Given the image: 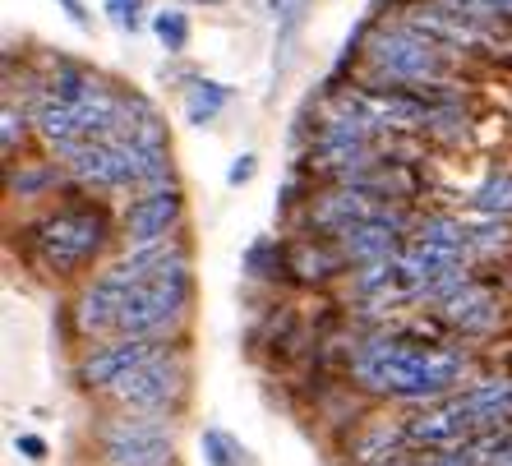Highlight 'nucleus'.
Instances as JSON below:
<instances>
[{"label": "nucleus", "mask_w": 512, "mask_h": 466, "mask_svg": "<svg viewBox=\"0 0 512 466\" xmlns=\"http://www.w3.org/2000/svg\"><path fill=\"white\" fill-rule=\"evenodd\" d=\"M351 370H356L360 388H370V393L402 397V402H434L457 388L462 356L406 347V342H365Z\"/></svg>", "instance_id": "nucleus-1"}, {"label": "nucleus", "mask_w": 512, "mask_h": 466, "mask_svg": "<svg viewBox=\"0 0 512 466\" xmlns=\"http://www.w3.org/2000/svg\"><path fill=\"white\" fill-rule=\"evenodd\" d=\"M185 305H190V259L180 254L167 268H157L153 277H143L125 291V305H120V337H162L185 319Z\"/></svg>", "instance_id": "nucleus-2"}, {"label": "nucleus", "mask_w": 512, "mask_h": 466, "mask_svg": "<svg viewBox=\"0 0 512 466\" xmlns=\"http://www.w3.org/2000/svg\"><path fill=\"white\" fill-rule=\"evenodd\" d=\"M107 245V217L97 208H60L33 227V250L51 273H79Z\"/></svg>", "instance_id": "nucleus-3"}, {"label": "nucleus", "mask_w": 512, "mask_h": 466, "mask_svg": "<svg viewBox=\"0 0 512 466\" xmlns=\"http://www.w3.org/2000/svg\"><path fill=\"white\" fill-rule=\"evenodd\" d=\"M107 466H171L176 462V430L167 416H111L97 434Z\"/></svg>", "instance_id": "nucleus-4"}, {"label": "nucleus", "mask_w": 512, "mask_h": 466, "mask_svg": "<svg viewBox=\"0 0 512 466\" xmlns=\"http://www.w3.org/2000/svg\"><path fill=\"white\" fill-rule=\"evenodd\" d=\"M370 65L393 84H434L443 74V47L434 37L416 33V24L388 28L370 42Z\"/></svg>", "instance_id": "nucleus-5"}, {"label": "nucleus", "mask_w": 512, "mask_h": 466, "mask_svg": "<svg viewBox=\"0 0 512 466\" xmlns=\"http://www.w3.org/2000/svg\"><path fill=\"white\" fill-rule=\"evenodd\" d=\"M107 397L116 402L120 411H139V416H167L180 397H185V360L162 351V356H153L148 365H139V370L120 383V388H111Z\"/></svg>", "instance_id": "nucleus-6"}, {"label": "nucleus", "mask_w": 512, "mask_h": 466, "mask_svg": "<svg viewBox=\"0 0 512 466\" xmlns=\"http://www.w3.org/2000/svg\"><path fill=\"white\" fill-rule=\"evenodd\" d=\"M65 167L79 185L88 190H134V162H130V148L120 139H88V144L70 148Z\"/></svg>", "instance_id": "nucleus-7"}, {"label": "nucleus", "mask_w": 512, "mask_h": 466, "mask_svg": "<svg viewBox=\"0 0 512 466\" xmlns=\"http://www.w3.org/2000/svg\"><path fill=\"white\" fill-rule=\"evenodd\" d=\"M162 342L153 337H120V342H107V347H93L79 365V379L93 388V393H111L120 383L130 379L139 365H148L153 356H162Z\"/></svg>", "instance_id": "nucleus-8"}, {"label": "nucleus", "mask_w": 512, "mask_h": 466, "mask_svg": "<svg viewBox=\"0 0 512 466\" xmlns=\"http://www.w3.org/2000/svg\"><path fill=\"white\" fill-rule=\"evenodd\" d=\"M134 282L120 268H111V273H102L93 282V287L79 296V310H74V323H79V333L84 337H107L120 328V305H125V291H130Z\"/></svg>", "instance_id": "nucleus-9"}, {"label": "nucleus", "mask_w": 512, "mask_h": 466, "mask_svg": "<svg viewBox=\"0 0 512 466\" xmlns=\"http://www.w3.org/2000/svg\"><path fill=\"white\" fill-rule=\"evenodd\" d=\"M180 213H185V204H180L176 185H171V190L139 194V199L125 208V240H130V245H153V240H167L171 231H176Z\"/></svg>", "instance_id": "nucleus-10"}, {"label": "nucleus", "mask_w": 512, "mask_h": 466, "mask_svg": "<svg viewBox=\"0 0 512 466\" xmlns=\"http://www.w3.org/2000/svg\"><path fill=\"white\" fill-rule=\"evenodd\" d=\"M397 231H402V217L397 213H374V217H365V222H356V227L337 231V245H342L346 259L374 263V259H388V254H393Z\"/></svg>", "instance_id": "nucleus-11"}, {"label": "nucleus", "mask_w": 512, "mask_h": 466, "mask_svg": "<svg viewBox=\"0 0 512 466\" xmlns=\"http://www.w3.org/2000/svg\"><path fill=\"white\" fill-rule=\"evenodd\" d=\"M383 213L379 208V194L370 190V185H360V180H351V185H342V190H333L328 199H319V208H314V222H319L323 231H346L356 227V222H365V217Z\"/></svg>", "instance_id": "nucleus-12"}, {"label": "nucleus", "mask_w": 512, "mask_h": 466, "mask_svg": "<svg viewBox=\"0 0 512 466\" xmlns=\"http://www.w3.org/2000/svg\"><path fill=\"white\" fill-rule=\"evenodd\" d=\"M33 125H37V134L56 148V153H70V148L88 144L84 111L74 107V102H60V97H47V102L33 111Z\"/></svg>", "instance_id": "nucleus-13"}, {"label": "nucleus", "mask_w": 512, "mask_h": 466, "mask_svg": "<svg viewBox=\"0 0 512 466\" xmlns=\"http://www.w3.org/2000/svg\"><path fill=\"white\" fill-rule=\"evenodd\" d=\"M443 314H448V323L466 328V333H485V328L499 323V300L489 296L485 287H476V282H466V287L443 305Z\"/></svg>", "instance_id": "nucleus-14"}, {"label": "nucleus", "mask_w": 512, "mask_h": 466, "mask_svg": "<svg viewBox=\"0 0 512 466\" xmlns=\"http://www.w3.org/2000/svg\"><path fill=\"white\" fill-rule=\"evenodd\" d=\"M231 102V88L227 84H208V79H199V84L190 88V97H185V116H190V125H213L217 111Z\"/></svg>", "instance_id": "nucleus-15"}, {"label": "nucleus", "mask_w": 512, "mask_h": 466, "mask_svg": "<svg viewBox=\"0 0 512 466\" xmlns=\"http://www.w3.org/2000/svg\"><path fill=\"white\" fill-rule=\"evenodd\" d=\"M471 204H476L480 213H489V217L512 213V171H499V176H489L485 185L471 194Z\"/></svg>", "instance_id": "nucleus-16"}, {"label": "nucleus", "mask_w": 512, "mask_h": 466, "mask_svg": "<svg viewBox=\"0 0 512 466\" xmlns=\"http://www.w3.org/2000/svg\"><path fill=\"white\" fill-rule=\"evenodd\" d=\"M153 33L162 37V47L167 51H185V42H190V19L180 10H162L153 19Z\"/></svg>", "instance_id": "nucleus-17"}, {"label": "nucleus", "mask_w": 512, "mask_h": 466, "mask_svg": "<svg viewBox=\"0 0 512 466\" xmlns=\"http://www.w3.org/2000/svg\"><path fill=\"white\" fill-rule=\"evenodd\" d=\"M203 457H208V466H231L236 457H245V453H240L222 430H203Z\"/></svg>", "instance_id": "nucleus-18"}, {"label": "nucleus", "mask_w": 512, "mask_h": 466, "mask_svg": "<svg viewBox=\"0 0 512 466\" xmlns=\"http://www.w3.org/2000/svg\"><path fill=\"white\" fill-rule=\"evenodd\" d=\"M24 139V116L14 107H5V130H0V144H5V153H14V144Z\"/></svg>", "instance_id": "nucleus-19"}, {"label": "nucleus", "mask_w": 512, "mask_h": 466, "mask_svg": "<svg viewBox=\"0 0 512 466\" xmlns=\"http://www.w3.org/2000/svg\"><path fill=\"white\" fill-rule=\"evenodd\" d=\"M107 10L116 14L120 28H130V33L139 28V0H107Z\"/></svg>", "instance_id": "nucleus-20"}, {"label": "nucleus", "mask_w": 512, "mask_h": 466, "mask_svg": "<svg viewBox=\"0 0 512 466\" xmlns=\"http://www.w3.org/2000/svg\"><path fill=\"white\" fill-rule=\"evenodd\" d=\"M508 236H512L508 227H499V222H489V227L471 231V245H485V250H494V245H508Z\"/></svg>", "instance_id": "nucleus-21"}, {"label": "nucleus", "mask_w": 512, "mask_h": 466, "mask_svg": "<svg viewBox=\"0 0 512 466\" xmlns=\"http://www.w3.org/2000/svg\"><path fill=\"white\" fill-rule=\"evenodd\" d=\"M254 176V153H245V157H236V167L227 171V180L231 185H245V180Z\"/></svg>", "instance_id": "nucleus-22"}, {"label": "nucleus", "mask_w": 512, "mask_h": 466, "mask_svg": "<svg viewBox=\"0 0 512 466\" xmlns=\"http://www.w3.org/2000/svg\"><path fill=\"white\" fill-rule=\"evenodd\" d=\"M14 448H19L24 457H33V462H37L42 453H47V443L37 439V434H19V439H14Z\"/></svg>", "instance_id": "nucleus-23"}, {"label": "nucleus", "mask_w": 512, "mask_h": 466, "mask_svg": "<svg viewBox=\"0 0 512 466\" xmlns=\"http://www.w3.org/2000/svg\"><path fill=\"white\" fill-rule=\"evenodd\" d=\"M56 5H60V10H65V14H70L74 24H84V19H88V14H84V5H79V0H56Z\"/></svg>", "instance_id": "nucleus-24"}, {"label": "nucleus", "mask_w": 512, "mask_h": 466, "mask_svg": "<svg viewBox=\"0 0 512 466\" xmlns=\"http://www.w3.org/2000/svg\"><path fill=\"white\" fill-rule=\"evenodd\" d=\"M203 5H213V0H203Z\"/></svg>", "instance_id": "nucleus-25"}, {"label": "nucleus", "mask_w": 512, "mask_h": 466, "mask_svg": "<svg viewBox=\"0 0 512 466\" xmlns=\"http://www.w3.org/2000/svg\"><path fill=\"white\" fill-rule=\"evenodd\" d=\"M273 5H282V0H273Z\"/></svg>", "instance_id": "nucleus-26"}]
</instances>
